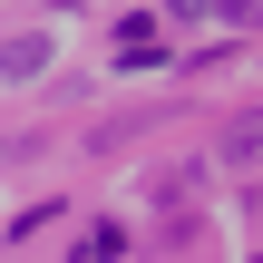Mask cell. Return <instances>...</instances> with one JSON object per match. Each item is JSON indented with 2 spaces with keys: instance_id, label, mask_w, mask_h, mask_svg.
<instances>
[{
  "instance_id": "2",
  "label": "cell",
  "mask_w": 263,
  "mask_h": 263,
  "mask_svg": "<svg viewBox=\"0 0 263 263\" xmlns=\"http://www.w3.org/2000/svg\"><path fill=\"white\" fill-rule=\"evenodd\" d=\"M39 68H49V39H39V29H29V39H10V49H0V78H39Z\"/></svg>"
},
{
  "instance_id": "1",
  "label": "cell",
  "mask_w": 263,
  "mask_h": 263,
  "mask_svg": "<svg viewBox=\"0 0 263 263\" xmlns=\"http://www.w3.org/2000/svg\"><path fill=\"white\" fill-rule=\"evenodd\" d=\"M117 59H127V68H156V59H166L156 20H127V29H117Z\"/></svg>"
},
{
  "instance_id": "3",
  "label": "cell",
  "mask_w": 263,
  "mask_h": 263,
  "mask_svg": "<svg viewBox=\"0 0 263 263\" xmlns=\"http://www.w3.org/2000/svg\"><path fill=\"white\" fill-rule=\"evenodd\" d=\"M263 156V117H234V127H224V166H254Z\"/></svg>"
}]
</instances>
